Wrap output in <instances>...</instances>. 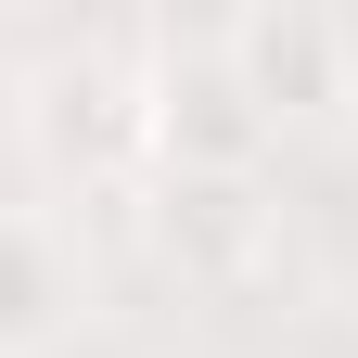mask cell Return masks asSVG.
Listing matches in <instances>:
<instances>
[{
    "mask_svg": "<svg viewBox=\"0 0 358 358\" xmlns=\"http://www.w3.org/2000/svg\"><path fill=\"white\" fill-rule=\"evenodd\" d=\"M26 128H38V154H52L90 205H115V192H141L154 179V64H128V52H52L26 77Z\"/></svg>",
    "mask_w": 358,
    "mask_h": 358,
    "instance_id": "obj_1",
    "label": "cell"
},
{
    "mask_svg": "<svg viewBox=\"0 0 358 358\" xmlns=\"http://www.w3.org/2000/svg\"><path fill=\"white\" fill-rule=\"evenodd\" d=\"M217 52H231V77L256 90L268 115H282V103H333V90H345L358 26H320V13H243V26H217Z\"/></svg>",
    "mask_w": 358,
    "mask_h": 358,
    "instance_id": "obj_3",
    "label": "cell"
},
{
    "mask_svg": "<svg viewBox=\"0 0 358 358\" xmlns=\"http://www.w3.org/2000/svg\"><path fill=\"white\" fill-rule=\"evenodd\" d=\"M141 205H154V243L192 268V282H256L268 243H282L268 179H179V166H154V179H141Z\"/></svg>",
    "mask_w": 358,
    "mask_h": 358,
    "instance_id": "obj_2",
    "label": "cell"
},
{
    "mask_svg": "<svg viewBox=\"0 0 358 358\" xmlns=\"http://www.w3.org/2000/svg\"><path fill=\"white\" fill-rule=\"evenodd\" d=\"M64 320H77V243H64V217L0 205V358L38 345V333H64Z\"/></svg>",
    "mask_w": 358,
    "mask_h": 358,
    "instance_id": "obj_4",
    "label": "cell"
}]
</instances>
